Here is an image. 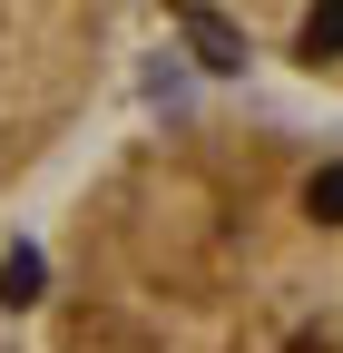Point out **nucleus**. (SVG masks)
I'll list each match as a JSON object with an SVG mask.
<instances>
[{"instance_id": "1", "label": "nucleus", "mask_w": 343, "mask_h": 353, "mask_svg": "<svg viewBox=\"0 0 343 353\" xmlns=\"http://www.w3.org/2000/svg\"><path fill=\"white\" fill-rule=\"evenodd\" d=\"M304 59H343V0H314V20H304Z\"/></svg>"}, {"instance_id": "2", "label": "nucleus", "mask_w": 343, "mask_h": 353, "mask_svg": "<svg viewBox=\"0 0 343 353\" xmlns=\"http://www.w3.org/2000/svg\"><path fill=\"white\" fill-rule=\"evenodd\" d=\"M304 206L324 216V226H343V167H314L304 176Z\"/></svg>"}, {"instance_id": "3", "label": "nucleus", "mask_w": 343, "mask_h": 353, "mask_svg": "<svg viewBox=\"0 0 343 353\" xmlns=\"http://www.w3.org/2000/svg\"><path fill=\"white\" fill-rule=\"evenodd\" d=\"M0 294L30 304V294H39V255H10V265H0Z\"/></svg>"}]
</instances>
